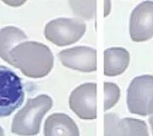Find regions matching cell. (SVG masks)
<instances>
[{
  "instance_id": "cell-1",
  "label": "cell",
  "mask_w": 153,
  "mask_h": 136,
  "mask_svg": "<svg viewBox=\"0 0 153 136\" xmlns=\"http://www.w3.org/2000/svg\"><path fill=\"white\" fill-rule=\"evenodd\" d=\"M9 64L19 69L25 76L42 78L54 66V55L47 45L27 41L18 44L10 53Z\"/></svg>"
},
{
  "instance_id": "cell-2",
  "label": "cell",
  "mask_w": 153,
  "mask_h": 136,
  "mask_svg": "<svg viewBox=\"0 0 153 136\" xmlns=\"http://www.w3.org/2000/svg\"><path fill=\"white\" fill-rule=\"evenodd\" d=\"M53 106V100L47 94L28 99L25 106L14 117L11 132L20 136H34L40 132L41 123Z\"/></svg>"
},
{
  "instance_id": "cell-3",
  "label": "cell",
  "mask_w": 153,
  "mask_h": 136,
  "mask_svg": "<svg viewBox=\"0 0 153 136\" xmlns=\"http://www.w3.org/2000/svg\"><path fill=\"white\" fill-rule=\"evenodd\" d=\"M24 98L21 78L11 69L0 65V117L12 114L22 106Z\"/></svg>"
},
{
  "instance_id": "cell-4",
  "label": "cell",
  "mask_w": 153,
  "mask_h": 136,
  "mask_svg": "<svg viewBox=\"0 0 153 136\" xmlns=\"http://www.w3.org/2000/svg\"><path fill=\"white\" fill-rule=\"evenodd\" d=\"M86 32V24L77 18H58L50 21L44 28V37L50 43L65 47L76 43Z\"/></svg>"
},
{
  "instance_id": "cell-5",
  "label": "cell",
  "mask_w": 153,
  "mask_h": 136,
  "mask_svg": "<svg viewBox=\"0 0 153 136\" xmlns=\"http://www.w3.org/2000/svg\"><path fill=\"white\" fill-rule=\"evenodd\" d=\"M127 106L132 114L153 115L152 75H141L132 80L127 90Z\"/></svg>"
},
{
  "instance_id": "cell-6",
  "label": "cell",
  "mask_w": 153,
  "mask_h": 136,
  "mask_svg": "<svg viewBox=\"0 0 153 136\" xmlns=\"http://www.w3.org/2000/svg\"><path fill=\"white\" fill-rule=\"evenodd\" d=\"M97 84L86 82L76 87L70 94L69 106L81 119L94 120L97 117Z\"/></svg>"
},
{
  "instance_id": "cell-7",
  "label": "cell",
  "mask_w": 153,
  "mask_h": 136,
  "mask_svg": "<svg viewBox=\"0 0 153 136\" xmlns=\"http://www.w3.org/2000/svg\"><path fill=\"white\" fill-rule=\"evenodd\" d=\"M132 41L142 43L153 37V1H144L132 11L129 21Z\"/></svg>"
},
{
  "instance_id": "cell-8",
  "label": "cell",
  "mask_w": 153,
  "mask_h": 136,
  "mask_svg": "<svg viewBox=\"0 0 153 136\" xmlns=\"http://www.w3.org/2000/svg\"><path fill=\"white\" fill-rule=\"evenodd\" d=\"M61 64L67 68L82 72L97 70V51L87 46H76L58 53Z\"/></svg>"
},
{
  "instance_id": "cell-9",
  "label": "cell",
  "mask_w": 153,
  "mask_h": 136,
  "mask_svg": "<svg viewBox=\"0 0 153 136\" xmlns=\"http://www.w3.org/2000/svg\"><path fill=\"white\" fill-rule=\"evenodd\" d=\"M104 136H149L145 121L131 117L120 119L113 112L105 114Z\"/></svg>"
},
{
  "instance_id": "cell-10",
  "label": "cell",
  "mask_w": 153,
  "mask_h": 136,
  "mask_svg": "<svg viewBox=\"0 0 153 136\" xmlns=\"http://www.w3.org/2000/svg\"><path fill=\"white\" fill-rule=\"evenodd\" d=\"M44 136H80L74 120L65 113H53L44 123Z\"/></svg>"
},
{
  "instance_id": "cell-11",
  "label": "cell",
  "mask_w": 153,
  "mask_h": 136,
  "mask_svg": "<svg viewBox=\"0 0 153 136\" xmlns=\"http://www.w3.org/2000/svg\"><path fill=\"white\" fill-rule=\"evenodd\" d=\"M130 62V54L123 48L112 47L104 52V74L116 77L123 74Z\"/></svg>"
},
{
  "instance_id": "cell-12",
  "label": "cell",
  "mask_w": 153,
  "mask_h": 136,
  "mask_svg": "<svg viewBox=\"0 0 153 136\" xmlns=\"http://www.w3.org/2000/svg\"><path fill=\"white\" fill-rule=\"evenodd\" d=\"M27 40L25 33L16 27H5L0 30V57L9 63L10 53L18 44Z\"/></svg>"
},
{
  "instance_id": "cell-13",
  "label": "cell",
  "mask_w": 153,
  "mask_h": 136,
  "mask_svg": "<svg viewBox=\"0 0 153 136\" xmlns=\"http://www.w3.org/2000/svg\"><path fill=\"white\" fill-rule=\"evenodd\" d=\"M70 4L75 16L87 20L94 16L96 10L95 1H70Z\"/></svg>"
},
{
  "instance_id": "cell-14",
  "label": "cell",
  "mask_w": 153,
  "mask_h": 136,
  "mask_svg": "<svg viewBox=\"0 0 153 136\" xmlns=\"http://www.w3.org/2000/svg\"><path fill=\"white\" fill-rule=\"evenodd\" d=\"M104 111H106L112 108L120 99V88L113 82H105L104 83Z\"/></svg>"
},
{
  "instance_id": "cell-15",
  "label": "cell",
  "mask_w": 153,
  "mask_h": 136,
  "mask_svg": "<svg viewBox=\"0 0 153 136\" xmlns=\"http://www.w3.org/2000/svg\"><path fill=\"white\" fill-rule=\"evenodd\" d=\"M105 16L106 17L109 15L111 10V2L110 1H105Z\"/></svg>"
},
{
  "instance_id": "cell-16",
  "label": "cell",
  "mask_w": 153,
  "mask_h": 136,
  "mask_svg": "<svg viewBox=\"0 0 153 136\" xmlns=\"http://www.w3.org/2000/svg\"><path fill=\"white\" fill-rule=\"evenodd\" d=\"M149 123L151 124V127H152V135H153V115L149 118Z\"/></svg>"
},
{
  "instance_id": "cell-17",
  "label": "cell",
  "mask_w": 153,
  "mask_h": 136,
  "mask_svg": "<svg viewBox=\"0 0 153 136\" xmlns=\"http://www.w3.org/2000/svg\"><path fill=\"white\" fill-rule=\"evenodd\" d=\"M0 136H4V131L1 126H0Z\"/></svg>"
}]
</instances>
